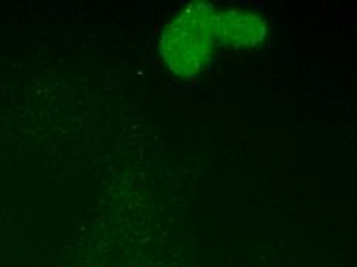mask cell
<instances>
[{"label": "cell", "instance_id": "obj_2", "mask_svg": "<svg viewBox=\"0 0 357 267\" xmlns=\"http://www.w3.org/2000/svg\"><path fill=\"white\" fill-rule=\"evenodd\" d=\"M219 33L220 41H231L237 45H255L257 41L262 39L265 34L264 22L251 14L236 13L234 16H220L219 17Z\"/></svg>", "mask_w": 357, "mask_h": 267}, {"label": "cell", "instance_id": "obj_1", "mask_svg": "<svg viewBox=\"0 0 357 267\" xmlns=\"http://www.w3.org/2000/svg\"><path fill=\"white\" fill-rule=\"evenodd\" d=\"M215 42H222L219 16L208 6H197L171 24L165 33V61L177 73L192 74L218 45Z\"/></svg>", "mask_w": 357, "mask_h": 267}]
</instances>
